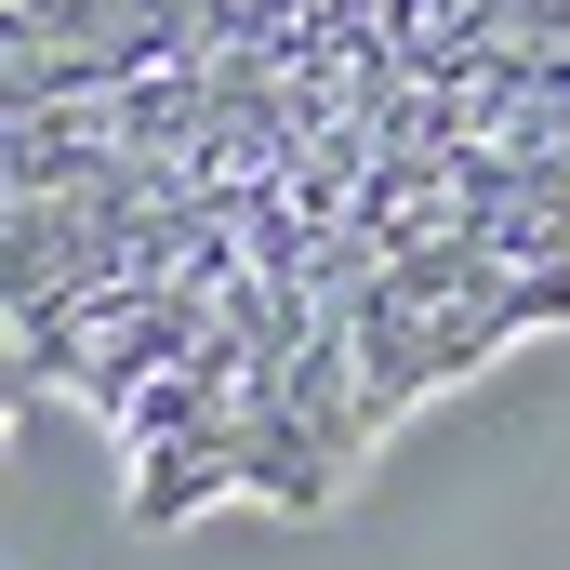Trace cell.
Returning <instances> with one entry per match:
<instances>
[{
    "instance_id": "cell-1",
    "label": "cell",
    "mask_w": 570,
    "mask_h": 570,
    "mask_svg": "<svg viewBox=\"0 0 570 570\" xmlns=\"http://www.w3.org/2000/svg\"><path fill=\"white\" fill-rule=\"evenodd\" d=\"M570 332V0H13V358L134 518H318Z\"/></svg>"
}]
</instances>
